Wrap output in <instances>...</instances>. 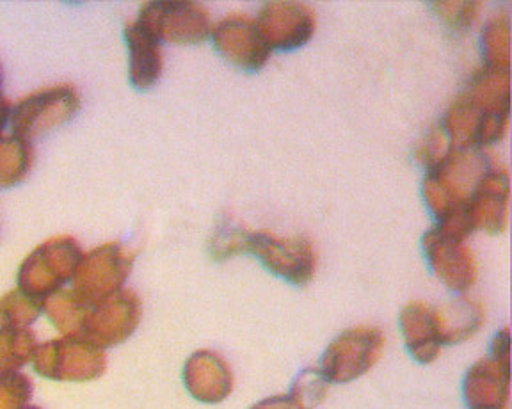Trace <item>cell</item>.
Here are the masks:
<instances>
[{
    "instance_id": "6da1fadb",
    "label": "cell",
    "mask_w": 512,
    "mask_h": 409,
    "mask_svg": "<svg viewBox=\"0 0 512 409\" xmlns=\"http://www.w3.org/2000/svg\"><path fill=\"white\" fill-rule=\"evenodd\" d=\"M491 169L488 155L480 148L452 150L434 168L427 169L424 200L438 223L468 217V203L475 187ZM472 223V221H470Z\"/></svg>"
},
{
    "instance_id": "7a4b0ae2",
    "label": "cell",
    "mask_w": 512,
    "mask_h": 409,
    "mask_svg": "<svg viewBox=\"0 0 512 409\" xmlns=\"http://www.w3.org/2000/svg\"><path fill=\"white\" fill-rule=\"evenodd\" d=\"M82 251L73 239L59 237L34 249L18 271L20 290L43 303L48 296L73 280L80 264Z\"/></svg>"
},
{
    "instance_id": "3957f363",
    "label": "cell",
    "mask_w": 512,
    "mask_h": 409,
    "mask_svg": "<svg viewBox=\"0 0 512 409\" xmlns=\"http://www.w3.org/2000/svg\"><path fill=\"white\" fill-rule=\"evenodd\" d=\"M80 97L70 84H59L32 93L11 109L13 136L25 143L61 127L79 113Z\"/></svg>"
},
{
    "instance_id": "277c9868",
    "label": "cell",
    "mask_w": 512,
    "mask_h": 409,
    "mask_svg": "<svg viewBox=\"0 0 512 409\" xmlns=\"http://www.w3.org/2000/svg\"><path fill=\"white\" fill-rule=\"evenodd\" d=\"M136 24L159 41L175 45H198L212 33V20L205 6L191 0L146 2Z\"/></svg>"
},
{
    "instance_id": "5b68a950",
    "label": "cell",
    "mask_w": 512,
    "mask_h": 409,
    "mask_svg": "<svg viewBox=\"0 0 512 409\" xmlns=\"http://www.w3.org/2000/svg\"><path fill=\"white\" fill-rule=\"evenodd\" d=\"M32 360L40 376L56 381H91L107 367L104 349L80 335L40 345Z\"/></svg>"
},
{
    "instance_id": "8992f818",
    "label": "cell",
    "mask_w": 512,
    "mask_h": 409,
    "mask_svg": "<svg viewBox=\"0 0 512 409\" xmlns=\"http://www.w3.org/2000/svg\"><path fill=\"white\" fill-rule=\"evenodd\" d=\"M384 333L374 326L345 329L329 344L320 361V372L329 383H349L367 374L384 349Z\"/></svg>"
},
{
    "instance_id": "52a82bcc",
    "label": "cell",
    "mask_w": 512,
    "mask_h": 409,
    "mask_svg": "<svg viewBox=\"0 0 512 409\" xmlns=\"http://www.w3.org/2000/svg\"><path fill=\"white\" fill-rule=\"evenodd\" d=\"M246 253H253L267 271L292 285H306L317 269L315 249L303 235L278 237L267 230H249Z\"/></svg>"
},
{
    "instance_id": "ba28073f",
    "label": "cell",
    "mask_w": 512,
    "mask_h": 409,
    "mask_svg": "<svg viewBox=\"0 0 512 409\" xmlns=\"http://www.w3.org/2000/svg\"><path fill=\"white\" fill-rule=\"evenodd\" d=\"M134 264V253L118 242L104 244L80 258L73 276V294L93 305L123 287Z\"/></svg>"
},
{
    "instance_id": "9c48e42d",
    "label": "cell",
    "mask_w": 512,
    "mask_h": 409,
    "mask_svg": "<svg viewBox=\"0 0 512 409\" xmlns=\"http://www.w3.org/2000/svg\"><path fill=\"white\" fill-rule=\"evenodd\" d=\"M141 319V301L132 290H118L88 306L80 326V337L98 347H112L127 340Z\"/></svg>"
},
{
    "instance_id": "30bf717a",
    "label": "cell",
    "mask_w": 512,
    "mask_h": 409,
    "mask_svg": "<svg viewBox=\"0 0 512 409\" xmlns=\"http://www.w3.org/2000/svg\"><path fill=\"white\" fill-rule=\"evenodd\" d=\"M509 127V114L488 113L463 93L448 107L441 129L454 150H470L502 141Z\"/></svg>"
},
{
    "instance_id": "8fae6325",
    "label": "cell",
    "mask_w": 512,
    "mask_h": 409,
    "mask_svg": "<svg viewBox=\"0 0 512 409\" xmlns=\"http://www.w3.org/2000/svg\"><path fill=\"white\" fill-rule=\"evenodd\" d=\"M256 25L269 49L296 50L312 40L315 13L304 2L271 0L260 8Z\"/></svg>"
},
{
    "instance_id": "7c38bea8",
    "label": "cell",
    "mask_w": 512,
    "mask_h": 409,
    "mask_svg": "<svg viewBox=\"0 0 512 409\" xmlns=\"http://www.w3.org/2000/svg\"><path fill=\"white\" fill-rule=\"evenodd\" d=\"M212 41L226 61L249 72L264 68L271 56L256 22L242 15H232L212 25Z\"/></svg>"
},
{
    "instance_id": "4fadbf2b",
    "label": "cell",
    "mask_w": 512,
    "mask_h": 409,
    "mask_svg": "<svg viewBox=\"0 0 512 409\" xmlns=\"http://www.w3.org/2000/svg\"><path fill=\"white\" fill-rule=\"evenodd\" d=\"M422 246L432 273L445 283V287L454 292H464L475 285L479 267L464 241L452 239L438 228H432L425 233Z\"/></svg>"
},
{
    "instance_id": "5bb4252c",
    "label": "cell",
    "mask_w": 512,
    "mask_h": 409,
    "mask_svg": "<svg viewBox=\"0 0 512 409\" xmlns=\"http://www.w3.org/2000/svg\"><path fill=\"white\" fill-rule=\"evenodd\" d=\"M509 196L511 184L507 169H489L475 187L468 203L473 232L484 230L491 235L504 232L509 217Z\"/></svg>"
},
{
    "instance_id": "9a60e30c",
    "label": "cell",
    "mask_w": 512,
    "mask_h": 409,
    "mask_svg": "<svg viewBox=\"0 0 512 409\" xmlns=\"http://www.w3.org/2000/svg\"><path fill=\"white\" fill-rule=\"evenodd\" d=\"M511 367L486 358L479 360L464 377V402L468 409H509Z\"/></svg>"
},
{
    "instance_id": "2e32d148",
    "label": "cell",
    "mask_w": 512,
    "mask_h": 409,
    "mask_svg": "<svg viewBox=\"0 0 512 409\" xmlns=\"http://www.w3.org/2000/svg\"><path fill=\"white\" fill-rule=\"evenodd\" d=\"M184 381L192 397L207 404L224 401L233 390L230 365L212 351L192 354L185 363Z\"/></svg>"
},
{
    "instance_id": "e0dca14e",
    "label": "cell",
    "mask_w": 512,
    "mask_h": 409,
    "mask_svg": "<svg viewBox=\"0 0 512 409\" xmlns=\"http://www.w3.org/2000/svg\"><path fill=\"white\" fill-rule=\"evenodd\" d=\"M399 322L409 353L418 363L427 365L438 360L443 344H441L436 312L431 305H425L422 301L409 303L400 312Z\"/></svg>"
},
{
    "instance_id": "ac0fdd59",
    "label": "cell",
    "mask_w": 512,
    "mask_h": 409,
    "mask_svg": "<svg viewBox=\"0 0 512 409\" xmlns=\"http://www.w3.org/2000/svg\"><path fill=\"white\" fill-rule=\"evenodd\" d=\"M125 40H127L128 77L132 86L141 91L153 88L159 82L162 75V50L160 41L153 38L152 34L146 33L141 25L130 24L125 29Z\"/></svg>"
},
{
    "instance_id": "d6986e66",
    "label": "cell",
    "mask_w": 512,
    "mask_h": 409,
    "mask_svg": "<svg viewBox=\"0 0 512 409\" xmlns=\"http://www.w3.org/2000/svg\"><path fill=\"white\" fill-rule=\"evenodd\" d=\"M441 344H459L473 337L484 322V306L468 297H459L443 308H434Z\"/></svg>"
},
{
    "instance_id": "ffe728a7",
    "label": "cell",
    "mask_w": 512,
    "mask_h": 409,
    "mask_svg": "<svg viewBox=\"0 0 512 409\" xmlns=\"http://www.w3.org/2000/svg\"><path fill=\"white\" fill-rule=\"evenodd\" d=\"M34 162V148L18 137H0V189L22 184Z\"/></svg>"
},
{
    "instance_id": "44dd1931",
    "label": "cell",
    "mask_w": 512,
    "mask_h": 409,
    "mask_svg": "<svg viewBox=\"0 0 512 409\" xmlns=\"http://www.w3.org/2000/svg\"><path fill=\"white\" fill-rule=\"evenodd\" d=\"M482 54L493 70H511V20L500 15L489 20L482 31Z\"/></svg>"
},
{
    "instance_id": "7402d4cb",
    "label": "cell",
    "mask_w": 512,
    "mask_h": 409,
    "mask_svg": "<svg viewBox=\"0 0 512 409\" xmlns=\"http://www.w3.org/2000/svg\"><path fill=\"white\" fill-rule=\"evenodd\" d=\"M36 337L27 328H0V374L15 372L34 358Z\"/></svg>"
},
{
    "instance_id": "603a6c76",
    "label": "cell",
    "mask_w": 512,
    "mask_h": 409,
    "mask_svg": "<svg viewBox=\"0 0 512 409\" xmlns=\"http://www.w3.org/2000/svg\"><path fill=\"white\" fill-rule=\"evenodd\" d=\"M88 306L73 294V290L54 292L41 303V308L47 313L48 319L66 335H79Z\"/></svg>"
},
{
    "instance_id": "cb8c5ba5",
    "label": "cell",
    "mask_w": 512,
    "mask_h": 409,
    "mask_svg": "<svg viewBox=\"0 0 512 409\" xmlns=\"http://www.w3.org/2000/svg\"><path fill=\"white\" fill-rule=\"evenodd\" d=\"M41 303L24 294L22 290H13L0 299V324L2 328H27L38 319Z\"/></svg>"
},
{
    "instance_id": "d4e9b609",
    "label": "cell",
    "mask_w": 512,
    "mask_h": 409,
    "mask_svg": "<svg viewBox=\"0 0 512 409\" xmlns=\"http://www.w3.org/2000/svg\"><path fill=\"white\" fill-rule=\"evenodd\" d=\"M248 235L249 230L244 226L233 223L232 219H224L223 223L217 226L216 233L210 242L212 257L216 260H226V258L246 253Z\"/></svg>"
},
{
    "instance_id": "484cf974",
    "label": "cell",
    "mask_w": 512,
    "mask_h": 409,
    "mask_svg": "<svg viewBox=\"0 0 512 409\" xmlns=\"http://www.w3.org/2000/svg\"><path fill=\"white\" fill-rule=\"evenodd\" d=\"M328 379L320 369H306L299 374L288 395H292L304 409H312L324 401L328 392Z\"/></svg>"
},
{
    "instance_id": "4316f807",
    "label": "cell",
    "mask_w": 512,
    "mask_h": 409,
    "mask_svg": "<svg viewBox=\"0 0 512 409\" xmlns=\"http://www.w3.org/2000/svg\"><path fill=\"white\" fill-rule=\"evenodd\" d=\"M434 13L456 31H464L473 24L479 15L480 2L464 0V2H432Z\"/></svg>"
},
{
    "instance_id": "83f0119b",
    "label": "cell",
    "mask_w": 512,
    "mask_h": 409,
    "mask_svg": "<svg viewBox=\"0 0 512 409\" xmlns=\"http://www.w3.org/2000/svg\"><path fill=\"white\" fill-rule=\"evenodd\" d=\"M31 393L29 377L16 372L0 374V409H25Z\"/></svg>"
},
{
    "instance_id": "f1b7e54d",
    "label": "cell",
    "mask_w": 512,
    "mask_h": 409,
    "mask_svg": "<svg viewBox=\"0 0 512 409\" xmlns=\"http://www.w3.org/2000/svg\"><path fill=\"white\" fill-rule=\"evenodd\" d=\"M452 150L454 148L450 145L445 130L436 127L429 130L427 136L416 146V159L420 164H424L425 168L431 169L438 166Z\"/></svg>"
},
{
    "instance_id": "f546056e",
    "label": "cell",
    "mask_w": 512,
    "mask_h": 409,
    "mask_svg": "<svg viewBox=\"0 0 512 409\" xmlns=\"http://www.w3.org/2000/svg\"><path fill=\"white\" fill-rule=\"evenodd\" d=\"M509 347H511V337H509V329L504 328L496 335L493 344H491V358L502 361L509 365Z\"/></svg>"
},
{
    "instance_id": "4dcf8cb0",
    "label": "cell",
    "mask_w": 512,
    "mask_h": 409,
    "mask_svg": "<svg viewBox=\"0 0 512 409\" xmlns=\"http://www.w3.org/2000/svg\"><path fill=\"white\" fill-rule=\"evenodd\" d=\"M251 409H304L292 395H276L260 401Z\"/></svg>"
},
{
    "instance_id": "1f68e13d",
    "label": "cell",
    "mask_w": 512,
    "mask_h": 409,
    "mask_svg": "<svg viewBox=\"0 0 512 409\" xmlns=\"http://www.w3.org/2000/svg\"><path fill=\"white\" fill-rule=\"evenodd\" d=\"M11 109H13V105H11V102H9L8 98L2 97V95H0V136H2L4 127H6V123L9 121V116H11Z\"/></svg>"
},
{
    "instance_id": "d6a6232c",
    "label": "cell",
    "mask_w": 512,
    "mask_h": 409,
    "mask_svg": "<svg viewBox=\"0 0 512 409\" xmlns=\"http://www.w3.org/2000/svg\"><path fill=\"white\" fill-rule=\"evenodd\" d=\"M0 88H2V68H0ZM2 95V93H0Z\"/></svg>"
}]
</instances>
